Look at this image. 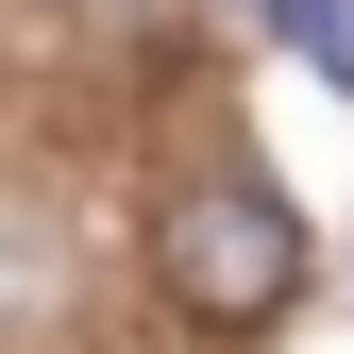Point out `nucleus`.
I'll return each mask as SVG.
<instances>
[{
	"mask_svg": "<svg viewBox=\"0 0 354 354\" xmlns=\"http://www.w3.org/2000/svg\"><path fill=\"white\" fill-rule=\"evenodd\" d=\"M51 304H68V236L34 203H0V321H51Z\"/></svg>",
	"mask_w": 354,
	"mask_h": 354,
	"instance_id": "2",
	"label": "nucleus"
},
{
	"mask_svg": "<svg viewBox=\"0 0 354 354\" xmlns=\"http://www.w3.org/2000/svg\"><path fill=\"white\" fill-rule=\"evenodd\" d=\"M253 17H270V34H287V51H304V68H321V84H337V102H354V0H253Z\"/></svg>",
	"mask_w": 354,
	"mask_h": 354,
	"instance_id": "3",
	"label": "nucleus"
},
{
	"mask_svg": "<svg viewBox=\"0 0 354 354\" xmlns=\"http://www.w3.org/2000/svg\"><path fill=\"white\" fill-rule=\"evenodd\" d=\"M152 270H169V304H186L203 337H253V321H287V287H304V219L253 186V169H219V186H186L152 219Z\"/></svg>",
	"mask_w": 354,
	"mask_h": 354,
	"instance_id": "1",
	"label": "nucleus"
}]
</instances>
